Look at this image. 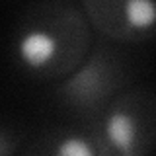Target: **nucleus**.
Returning <instances> with one entry per match:
<instances>
[{
    "instance_id": "nucleus-4",
    "label": "nucleus",
    "mask_w": 156,
    "mask_h": 156,
    "mask_svg": "<svg viewBox=\"0 0 156 156\" xmlns=\"http://www.w3.org/2000/svg\"><path fill=\"white\" fill-rule=\"evenodd\" d=\"M55 156H96L92 144L82 136H66L55 148Z\"/></svg>"
},
{
    "instance_id": "nucleus-5",
    "label": "nucleus",
    "mask_w": 156,
    "mask_h": 156,
    "mask_svg": "<svg viewBox=\"0 0 156 156\" xmlns=\"http://www.w3.org/2000/svg\"><path fill=\"white\" fill-rule=\"evenodd\" d=\"M0 156H6V143L0 139Z\"/></svg>"
},
{
    "instance_id": "nucleus-1",
    "label": "nucleus",
    "mask_w": 156,
    "mask_h": 156,
    "mask_svg": "<svg viewBox=\"0 0 156 156\" xmlns=\"http://www.w3.org/2000/svg\"><path fill=\"white\" fill-rule=\"evenodd\" d=\"M58 41L51 33L41 29H31L23 33L18 41V57L29 68H43L55 58Z\"/></svg>"
},
{
    "instance_id": "nucleus-6",
    "label": "nucleus",
    "mask_w": 156,
    "mask_h": 156,
    "mask_svg": "<svg viewBox=\"0 0 156 156\" xmlns=\"http://www.w3.org/2000/svg\"><path fill=\"white\" fill-rule=\"evenodd\" d=\"M121 156H133V154H121Z\"/></svg>"
},
{
    "instance_id": "nucleus-2",
    "label": "nucleus",
    "mask_w": 156,
    "mask_h": 156,
    "mask_svg": "<svg viewBox=\"0 0 156 156\" xmlns=\"http://www.w3.org/2000/svg\"><path fill=\"white\" fill-rule=\"evenodd\" d=\"M105 136L121 154H131L136 143V123L127 111H113L105 121Z\"/></svg>"
},
{
    "instance_id": "nucleus-3",
    "label": "nucleus",
    "mask_w": 156,
    "mask_h": 156,
    "mask_svg": "<svg viewBox=\"0 0 156 156\" xmlns=\"http://www.w3.org/2000/svg\"><path fill=\"white\" fill-rule=\"evenodd\" d=\"M123 14H125L127 23L135 29L150 27L154 23V18H156L154 4L148 2V0H129V2H125Z\"/></svg>"
}]
</instances>
